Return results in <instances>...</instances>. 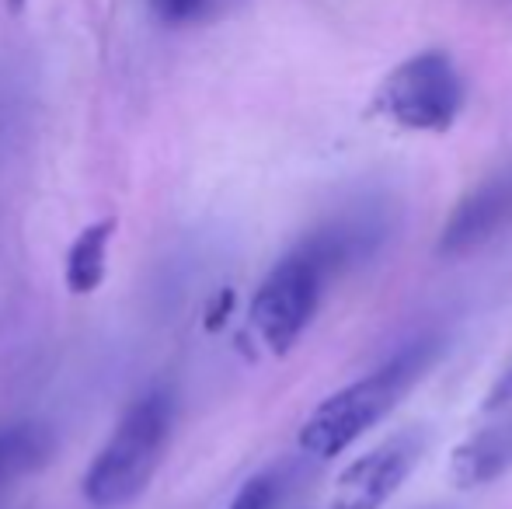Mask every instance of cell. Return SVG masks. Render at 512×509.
Masks as SVG:
<instances>
[{"label": "cell", "mask_w": 512, "mask_h": 509, "mask_svg": "<svg viewBox=\"0 0 512 509\" xmlns=\"http://www.w3.org/2000/svg\"><path fill=\"white\" fill-rule=\"evenodd\" d=\"M436 356H439V339L436 335H425V339L401 346L370 377H363V381L342 387L331 398H324L310 412V419L300 426V450L310 457H324V461L349 450L366 429H373L398 405V398L418 377H425V370L432 367Z\"/></svg>", "instance_id": "obj_1"}, {"label": "cell", "mask_w": 512, "mask_h": 509, "mask_svg": "<svg viewBox=\"0 0 512 509\" xmlns=\"http://www.w3.org/2000/svg\"><path fill=\"white\" fill-rule=\"evenodd\" d=\"M171 394L154 387L136 398L119 419L115 433L98 450L95 464L84 475V496L98 509H115L143 496L154 478L164 447L171 440Z\"/></svg>", "instance_id": "obj_2"}, {"label": "cell", "mask_w": 512, "mask_h": 509, "mask_svg": "<svg viewBox=\"0 0 512 509\" xmlns=\"http://www.w3.org/2000/svg\"><path fill=\"white\" fill-rule=\"evenodd\" d=\"M373 109L411 133H446L464 109V77L443 49H422L384 77Z\"/></svg>", "instance_id": "obj_3"}, {"label": "cell", "mask_w": 512, "mask_h": 509, "mask_svg": "<svg viewBox=\"0 0 512 509\" xmlns=\"http://www.w3.org/2000/svg\"><path fill=\"white\" fill-rule=\"evenodd\" d=\"M425 447H429V433L422 426L387 436L380 447L366 450L359 461H352L338 475L328 509H384L394 492L405 485V478L418 468Z\"/></svg>", "instance_id": "obj_4"}, {"label": "cell", "mask_w": 512, "mask_h": 509, "mask_svg": "<svg viewBox=\"0 0 512 509\" xmlns=\"http://www.w3.org/2000/svg\"><path fill=\"white\" fill-rule=\"evenodd\" d=\"M512 227V161L481 178L446 217L439 234V258H464L492 245Z\"/></svg>", "instance_id": "obj_5"}, {"label": "cell", "mask_w": 512, "mask_h": 509, "mask_svg": "<svg viewBox=\"0 0 512 509\" xmlns=\"http://www.w3.org/2000/svg\"><path fill=\"white\" fill-rule=\"evenodd\" d=\"M488 415L495 419L467 436L450 457V478L460 489L492 485L512 468V405Z\"/></svg>", "instance_id": "obj_6"}, {"label": "cell", "mask_w": 512, "mask_h": 509, "mask_svg": "<svg viewBox=\"0 0 512 509\" xmlns=\"http://www.w3.org/2000/svg\"><path fill=\"white\" fill-rule=\"evenodd\" d=\"M56 436L46 426L18 422V426H0V485L14 478L39 471L53 457Z\"/></svg>", "instance_id": "obj_7"}, {"label": "cell", "mask_w": 512, "mask_h": 509, "mask_svg": "<svg viewBox=\"0 0 512 509\" xmlns=\"http://www.w3.org/2000/svg\"><path fill=\"white\" fill-rule=\"evenodd\" d=\"M112 231H115V220H98V224L84 227L74 245H70L67 286L74 293H95L98 283L105 279V258H108Z\"/></svg>", "instance_id": "obj_8"}, {"label": "cell", "mask_w": 512, "mask_h": 509, "mask_svg": "<svg viewBox=\"0 0 512 509\" xmlns=\"http://www.w3.org/2000/svg\"><path fill=\"white\" fill-rule=\"evenodd\" d=\"M244 0H150L154 14L164 21V25H206V21H216L223 14H230L234 7H241Z\"/></svg>", "instance_id": "obj_9"}, {"label": "cell", "mask_w": 512, "mask_h": 509, "mask_svg": "<svg viewBox=\"0 0 512 509\" xmlns=\"http://www.w3.org/2000/svg\"><path fill=\"white\" fill-rule=\"evenodd\" d=\"M279 496H283V478L279 471H262V475L248 478L241 485V492L234 496V503L227 509H276Z\"/></svg>", "instance_id": "obj_10"}, {"label": "cell", "mask_w": 512, "mask_h": 509, "mask_svg": "<svg viewBox=\"0 0 512 509\" xmlns=\"http://www.w3.org/2000/svg\"><path fill=\"white\" fill-rule=\"evenodd\" d=\"M506 405H512V363L502 370V377L492 384V391H488L485 412H499V408H506Z\"/></svg>", "instance_id": "obj_11"}]
</instances>
